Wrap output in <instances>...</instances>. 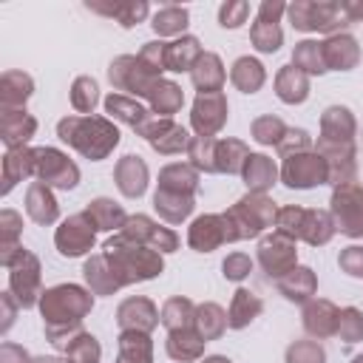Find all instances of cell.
<instances>
[{
	"instance_id": "cell-52",
	"label": "cell",
	"mask_w": 363,
	"mask_h": 363,
	"mask_svg": "<svg viewBox=\"0 0 363 363\" xmlns=\"http://www.w3.org/2000/svg\"><path fill=\"white\" fill-rule=\"evenodd\" d=\"M34 363H60V360H54V357H40V360H34Z\"/></svg>"
},
{
	"instance_id": "cell-7",
	"label": "cell",
	"mask_w": 363,
	"mask_h": 363,
	"mask_svg": "<svg viewBox=\"0 0 363 363\" xmlns=\"http://www.w3.org/2000/svg\"><path fill=\"white\" fill-rule=\"evenodd\" d=\"M289 14H292L295 28H303V31L332 28L335 26V14H337V6H329V3H295L289 9Z\"/></svg>"
},
{
	"instance_id": "cell-26",
	"label": "cell",
	"mask_w": 363,
	"mask_h": 363,
	"mask_svg": "<svg viewBox=\"0 0 363 363\" xmlns=\"http://www.w3.org/2000/svg\"><path fill=\"white\" fill-rule=\"evenodd\" d=\"M281 289H284V295H286L289 301H303L306 295H312V289H315V278H312L309 269L301 267V269H292L289 278L281 281Z\"/></svg>"
},
{
	"instance_id": "cell-36",
	"label": "cell",
	"mask_w": 363,
	"mask_h": 363,
	"mask_svg": "<svg viewBox=\"0 0 363 363\" xmlns=\"http://www.w3.org/2000/svg\"><path fill=\"white\" fill-rule=\"evenodd\" d=\"M96 82L94 79H88V77H79L77 82H74V91H71V102H74V108L77 111H91L94 105H96Z\"/></svg>"
},
{
	"instance_id": "cell-10",
	"label": "cell",
	"mask_w": 363,
	"mask_h": 363,
	"mask_svg": "<svg viewBox=\"0 0 363 363\" xmlns=\"http://www.w3.org/2000/svg\"><path fill=\"white\" fill-rule=\"evenodd\" d=\"M224 113H227V108H224V99L218 94H201L196 99V108H193V125L207 136V133L221 128Z\"/></svg>"
},
{
	"instance_id": "cell-5",
	"label": "cell",
	"mask_w": 363,
	"mask_h": 363,
	"mask_svg": "<svg viewBox=\"0 0 363 363\" xmlns=\"http://www.w3.org/2000/svg\"><path fill=\"white\" fill-rule=\"evenodd\" d=\"M94 244V218L85 216H71L60 230H57V247L62 255H79Z\"/></svg>"
},
{
	"instance_id": "cell-35",
	"label": "cell",
	"mask_w": 363,
	"mask_h": 363,
	"mask_svg": "<svg viewBox=\"0 0 363 363\" xmlns=\"http://www.w3.org/2000/svg\"><path fill=\"white\" fill-rule=\"evenodd\" d=\"M150 99H153L156 111H162V113H173V111L179 108V102H182V94H179V88H176L173 82H159V85H153Z\"/></svg>"
},
{
	"instance_id": "cell-44",
	"label": "cell",
	"mask_w": 363,
	"mask_h": 363,
	"mask_svg": "<svg viewBox=\"0 0 363 363\" xmlns=\"http://www.w3.org/2000/svg\"><path fill=\"white\" fill-rule=\"evenodd\" d=\"M284 130V125L278 122V119H272V116H267V119H258L255 125H252V133H255V139L258 142H264V145H269V142H278V133Z\"/></svg>"
},
{
	"instance_id": "cell-2",
	"label": "cell",
	"mask_w": 363,
	"mask_h": 363,
	"mask_svg": "<svg viewBox=\"0 0 363 363\" xmlns=\"http://www.w3.org/2000/svg\"><path fill=\"white\" fill-rule=\"evenodd\" d=\"M40 309L45 326H68V323H79V318L91 309V298L79 286H54L43 292Z\"/></svg>"
},
{
	"instance_id": "cell-15",
	"label": "cell",
	"mask_w": 363,
	"mask_h": 363,
	"mask_svg": "<svg viewBox=\"0 0 363 363\" xmlns=\"http://www.w3.org/2000/svg\"><path fill=\"white\" fill-rule=\"evenodd\" d=\"M116 179H119V187H122L125 196H139L145 190L147 170H145L139 156H125L122 164L116 167Z\"/></svg>"
},
{
	"instance_id": "cell-53",
	"label": "cell",
	"mask_w": 363,
	"mask_h": 363,
	"mask_svg": "<svg viewBox=\"0 0 363 363\" xmlns=\"http://www.w3.org/2000/svg\"><path fill=\"white\" fill-rule=\"evenodd\" d=\"M354 363H363V354H360V357H357V360H354Z\"/></svg>"
},
{
	"instance_id": "cell-45",
	"label": "cell",
	"mask_w": 363,
	"mask_h": 363,
	"mask_svg": "<svg viewBox=\"0 0 363 363\" xmlns=\"http://www.w3.org/2000/svg\"><path fill=\"white\" fill-rule=\"evenodd\" d=\"M247 11H250L247 3H227V6H221V14H218V17H221V26H224V28H227V26H230V28L241 26L244 17H247Z\"/></svg>"
},
{
	"instance_id": "cell-11",
	"label": "cell",
	"mask_w": 363,
	"mask_h": 363,
	"mask_svg": "<svg viewBox=\"0 0 363 363\" xmlns=\"http://www.w3.org/2000/svg\"><path fill=\"white\" fill-rule=\"evenodd\" d=\"M31 77H26L23 71H6L0 79V99H3V111H20L26 105V99L31 96Z\"/></svg>"
},
{
	"instance_id": "cell-51",
	"label": "cell",
	"mask_w": 363,
	"mask_h": 363,
	"mask_svg": "<svg viewBox=\"0 0 363 363\" xmlns=\"http://www.w3.org/2000/svg\"><path fill=\"white\" fill-rule=\"evenodd\" d=\"M204 363H230V360H224V357H210V360H204Z\"/></svg>"
},
{
	"instance_id": "cell-34",
	"label": "cell",
	"mask_w": 363,
	"mask_h": 363,
	"mask_svg": "<svg viewBox=\"0 0 363 363\" xmlns=\"http://www.w3.org/2000/svg\"><path fill=\"white\" fill-rule=\"evenodd\" d=\"M88 216H91L94 224L102 227V230H113V227H119V221H122V210L113 207V204L105 201V199H96V201L88 207Z\"/></svg>"
},
{
	"instance_id": "cell-43",
	"label": "cell",
	"mask_w": 363,
	"mask_h": 363,
	"mask_svg": "<svg viewBox=\"0 0 363 363\" xmlns=\"http://www.w3.org/2000/svg\"><path fill=\"white\" fill-rule=\"evenodd\" d=\"M289 363H323V352L315 343H298L289 349Z\"/></svg>"
},
{
	"instance_id": "cell-23",
	"label": "cell",
	"mask_w": 363,
	"mask_h": 363,
	"mask_svg": "<svg viewBox=\"0 0 363 363\" xmlns=\"http://www.w3.org/2000/svg\"><path fill=\"white\" fill-rule=\"evenodd\" d=\"M119 323L122 326H142L150 329L156 323V312L147 301H125L119 309Z\"/></svg>"
},
{
	"instance_id": "cell-1",
	"label": "cell",
	"mask_w": 363,
	"mask_h": 363,
	"mask_svg": "<svg viewBox=\"0 0 363 363\" xmlns=\"http://www.w3.org/2000/svg\"><path fill=\"white\" fill-rule=\"evenodd\" d=\"M60 139L68 142V145H74V147L82 150L85 156L99 159V156H105V153L116 145L119 133H116V128H111L105 119L71 116V119H62V122H60Z\"/></svg>"
},
{
	"instance_id": "cell-31",
	"label": "cell",
	"mask_w": 363,
	"mask_h": 363,
	"mask_svg": "<svg viewBox=\"0 0 363 363\" xmlns=\"http://www.w3.org/2000/svg\"><path fill=\"white\" fill-rule=\"evenodd\" d=\"M244 176H247V184H252V187H267V184H272V179H275V167H272V162H269L267 156H250Z\"/></svg>"
},
{
	"instance_id": "cell-39",
	"label": "cell",
	"mask_w": 363,
	"mask_h": 363,
	"mask_svg": "<svg viewBox=\"0 0 363 363\" xmlns=\"http://www.w3.org/2000/svg\"><path fill=\"white\" fill-rule=\"evenodd\" d=\"M94 11H105V14H116L122 26H133L136 20H142L147 14L145 3H130V6H88Z\"/></svg>"
},
{
	"instance_id": "cell-33",
	"label": "cell",
	"mask_w": 363,
	"mask_h": 363,
	"mask_svg": "<svg viewBox=\"0 0 363 363\" xmlns=\"http://www.w3.org/2000/svg\"><path fill=\"white\" fill-rule=\"evenodd\" d=\"M119 363H150V346L142 335H125L122 337V354Z\"/></svg>"
},
{
	"instance_id": "cell-28",
	"label": "cell",
	"mask_w": 363,
	"mask_h": 363,
	"mask_svg": "<svg viewBox=\"0 0 363 363\" xmlns=\"http://www.w3.org/2000/svg\"><path fill=\"white\" fill-rule=\"evenodd\" d=\"M184 26H187V11L179 6H164L153 17V28L159 34H179Z\"/></svg>"
},
{
	"instance_id": "cell-30",
	"label": "cell",
	"mask_w": 363,
	"mask_h": 363,
	"mask_svg": "<svg viewBox=\"0 0 363 363\" xmlns=\"http://www.w3.org/2000/svg\"><path fill=\"white\" fill-rule=\"evenodd\" d=\"M156 210L162 216H167L170 221H179L190 213V199H182V193L162 190V193H156Z\"/></svg>"
},
{
	"instance_id": "cell-21",
	"label": "cell",
	"mask_w": 363,
	"mask_h": 363,
	"mask_svg": "<svg viewBox=\"0 0 363 363\" xmlns=\"http://www.w3.org/2000/svg\"><path fill=\"white\" fill-rule=\"evenodd\" d=\"M275 85H278V96L284 102H301V99H306V77L298 68H292V65H286L278 74V82Z\"/></svg>"
},
{
	"instance_id": "cell-42",
	"label": "cell",
	"mask_w": 363,
	"mask_h": 363,
	"mask_svg": "<svg viewBox=\"0 0 363 363\" xmlns=\"http://www.w3.org/2000/svg\"><path fill=\"white\" fill-rule=\"evenodd\" d=\"M337 332L346 337V343H354L363 335V318L354 309H346L343 315H337Z\"/></svg>"
},
{
	"instance_id": "cell-17",
	"label": "cell",
	"mask_w": 363,
	"mask_h": 363,
	"mask_svg": "<svg viewBox=\"0 0 363 363\" xmlns=\"http://www.w3.org/2000/svg\"><path fill=\"white\" fill-rule=\"evenodd\" d=\"M292 247L284 238H267L261 244V264L267 267L269 275H281L286 267H292Z\"/></svg>"
},
{
	"instance_id": "cell-18",
	"label": "cell",
	"mask_w": 363,
	"mask_h": 363,
	"mask_svg": "<svg viewBox=\"0 0 363 363\" xmlns=\"http://www.w3.org/2000/svg\"><path fill=\"white\" fill-rule=\"evenodd\" d=\"M323 60L335 68H352L357 62V45L352 37H332L323 43Z\"/></svg>"
},
{
	"instance_id": "cell-38",
	"label": "cell",
	"mask_w": 363,
	"mask_h": 363,
	"mask_svg": "<svg viewBox=\"0 0 363 363\" xmlns=\"http://www.w3.org/2000/svg\"><path fill=\"white\" fill-rule=\"evenodd\" d=\"M96 357H99V346H96V340L88 337V335H79V337L68 346V360H71V363H96Z\"/></svg>"
},
{
	"instance_id": "cell-14",
	"label": "cell",
	"mask_w": 363,
	"mask_h": 363,
	"mask_svg": "<svg viewBox=\"0 0 363 363\" xmlns=\"http://www.w3.org/2000/svg\"><path fill=\"white\" fill-rule=\"evenodd\" d=\"M233 216H241V227L244 233L241 235H255L261 230V224H267L272 218V204L267 199H244Z\"/></svg>"
},
{
	"instance_id": "cell-19",
	"label": "cell",
	"mask_w": 363,
	"mask_h": 363,
	"mask_svg": "<svg viewBox=\"0 0 363 363\" xmlns=\"http://www.w3.org/2000/svg\"><path fill=\"white\" fill-rule=\"evenodd\" d=\"M193 82L204 91V94H213L221 82H224V71H221V62L216 54H204L196 68H193Z\"/></svg>"
},
{
	"instance_id": "cell-37",
	"label": "cell",
	"mask_w": 363,
	"mask_h": 363,
	"mask_svg": "<svg viewBox=\"0 0 363 363\" xmlns=\"http://www.w3.org/2000/svg\"><path fill=\"white\" fill-rule=\"evenodd\" d=\"M167 352H170L173 357L187 360V357H196V354L201 352V340H199L196 335H187V332H173V337H170V343H167Z\"/></svg>"
},
{
	"instance_id": "cell-9",
	"label": "cell",
	"mask_w": 363,
	"mask_h": 363,
	"mask_svg": "<svg viewBox=\"0 0 363 363\" xmlns=\"http://www.w3.org/2000/svg\"><path fill=\"white\" fill-rule=\"evenodd\" d=\"M326 176V164L318 156H295L284 167V182L289 187H312Z\"/></svg>"
},
{
	"instance_id": "cell-20",
	"label": "cell",
	"mask_w": 363,
	"mask_h": 363,
	"mask_svg": "<svg viewBox=\"0 0 363 363\" xmlns=\"http://www.w3.org/2000/svg\"><path fill=\"white\" fill-rule=\"evenodd\" d=\"M199 60H201V51H199V40L196 37H182L173 45H167V65L173 71L190 68V62H199Z\"/></svg>"
},
{
	"instance_id": "cell-4",
	"label": "cell",
	"mask_w": 363,
	"mask_h": 363,
	"mask_svg": "<svg viewBox=\"0 0 363 363\" xmlns=\"http://www.w3.org/2000/svg\"><path fill=\"white\" fill-rule=\"evenodd\" d=\"M34 176H40L45 184L57 187H74L79 179V170L74 162H68L60 150L54 147H40L34 150Z\"/></svg>"
},
{
	"instance_id": "cell-24",
	"label": "cell",
	"mask_w": 363,
	"mask_h": 363,
	"mask_svg": "<svg viewBox=\"0 0 363 363\" xmlns=\"http://www.w3.org/2000/svg\"><path fill=\"white\" fill-rule=\"evenodd\" d=\"M233 82H235L241 91L252 94V91H255V88L264 82L261 62H258V60H250V57H241V60L233 65Z\"/></svg>"
},
{
	"instance_id": "cell-25",
	"label": "cell",
	"mask_w": 363,
	"mask_h": 363,
	"mask_svg": "<svg viewBox=\"0 0 363 363\" xmlns=\"http://www.w3.org/2000/svg\"><path fill=\"white\" fill-rule=\"evenodd\" d=\"M258 309H261V301L252 292L238 289L235 292V301H233V309H230V326H235V329L244 326L247 320H252L258 315Z\"/></svg>"
},
{
	"instance_id": "cell-32",
	"label": "cell",
	"mask_w": 363,
	"mask_h": 363,
	"mask_svg": "<svg viewBox=\"0 0 363 363\" xmlns=\"http://www.w3.org/2000/svg\"><path fill=\"white\" fill-rule=\"evenodd\" d=\"M105 108H108V113H113V116H119V119H125L130 125H139V128L145 125V111L136 102L125 99V96H108Z\"/></svg>"
},
{
	"instance_id": "cell-3",
	"label": "cell",
	"mask_w": 363,
	"mask_h": 363,
	"mask_svg": "<svg viewBox=\"0 0 363 363\" xmlns=\"http://www.w3.org/2000/svg\"><path fill=\"white\" fill-rule=\"evenodd\" d=\"M11 275H9V292L17 298L20 306H34L40 292V264L28 250H20L14 255V261L9 264Z\"/></svg>"
},
{
	"instance_id": "cell-12",
	"label": "cell",
	"mask_w": 363,
	"mask_h": 363,
	"mask_svg": "<svg viewBox=\"0 0 363 363\" xmlns=\"http://www.w3.org/2000/svg\"><path fill=\"white\" fill-rule=\"evenodd\" d=\"M26 213L37 221V224H51L57 218V201L48 190L45 182H34L26 193Z\"/></svg>"
},
{
	"instance_id": "cell-47",
	"label": "cell",
	"mask_w": 363,
	"mask_h": 363,
	"mask_svg": "<svg viewBox=\"0 0 363 363\" xmlns=\"http://www.w3.org/2000/svg\"><path fill=\"white\" fill-rule=\"evenodd\" d=\"M340 264H343L346 272L363 275V247H349V250L340 255Z\"/></svg>"
},
{
	"instance_id": "cell-29",
	"label": "cell",
	"mask_w": 363,
	"mask_h": 363,
	"mask_svg": "<svg viewBox=\"0 0 363 363\" xmlns=\"http://www.w3.org/2000/svg\"><path fill=\"white\" fill-rule=\"evenodd\" d=\"M252 43H255L258 51H275L281 45V28H278V23L258 17L255 26H252Z\"/></svg>"
},
{
	"instance_id": "cell-8",
	"label": "cell",
	"mask_w": 363,
	"mask_h": 363,
	"mask_svg": "<svg viewBox=\"0 0 363 363\" xmlns=\"http://www.w3.org/2000/svg\"><path fill=\"white\" fill-rule=\"evenodd\" d=\"M34 130H37V122L23 108L20 111H3V116H0V136L9 145V150L23 147L31 139Z\"/></svg>"
},
{
	"instance_id": "cell-22",
	"label": "cell",
	"mask_w": 363,
	"mask_h": 363,
	"mask_svg": "<svg viewBox=\"0 0 363 363\" xmlns=\"http://www.w3.org/2000/svg\"><path fill=\"white\" fill-rule=\"evenodd\" d=\"M306 329L315 332V335H329L337 329V312L332 303L326 301H318L306 309Z\"/></svg>"
},
{
	"instance_id": "cell-13",
	"label": "cell",
	"mask_w": 363,
	"mask_h": 363,
	"mask_svg": "<svg viewBox=\"0 0 363 363\" xmlns=\"http://www.w3.org/2000/svg\"><path fill=\"white\" fill-rule=\"evenodd\" d=\"M26 176H34V150H26V147L9 150L3 159V193H9Z\"/></svg>"
},
{
	"instance_id": "cell-46",
	"label": "cell",
	"mask_w": 363,
	"mask_h": 363,
	"mask_svg": "<svg viewBox=\"0 0 363 363\" xmlns=\"http://www.w3.org/2000/svg\"><path fill=\"white\" fill-rule=\"evenodd\" d=\"M250 258H244V255H230L227 261H224V275L227 278H233V281H238V278H244L247 272H250Z\"/></svg>"
},
{
	"instance_id": "cell-40",
	"label": "cell",
	"mask_w": 363,
	"mask_h": 363,
	"mask_svg": "<svg viewBox=\"0 0 363 363\" xmlns=\"http://www.w3.org/2000/svg\"><path fill=\"white\" fill-rule=\"evenodd\" d=\"M199 329H201V335H204V337H216V335L224 329L221 309H218V306H213V303L201 306V309H199Z\"/></svg>"
},
{
	"instance_id": "cell-27",
	"label": "cell",
	"mask_w": 363,
	"mask_h": 363,
	"mask_svg": "<svg viewBox=\"0 0 363 363\" xmlns=\"http://www.w3.org/2000/svg\"><path fill=\"white\" fill-rule=\"evenodd\" d=\"M295 68H303V71H312V74H320V71H326L323 65H326V60H323V48L318 45V43H312V40H306V43H301L298 48H295Z\"/></svg>"
},
{
	"instance_id": "cell-50",
	"label": "cell",
	"mask_w": 363,
	"mask_h": 363,
	"mask_svg": "<svg viewBox=\"0 0 363 363\" xmlns=\"http://www.w3.org/2000/svg\"><path fill=\"white\" fill-rule=\"evenodd\" d=\"M349 17H363V6H346Z\"/></svg>"
},
{
	"instance_id": "cell-16",
	"label": "cell",
	"mask_w": 363,
	"mask_h": 363,
	"mask_svg": "<svg viewBox=\"0 0 363 363\" xmlns=\"http://www.w3.org/2000/svg\"><path fill=\"white\" fill-rule=\"evenodd\" d=\"M218 224H221V218H216V216L199 218V221L193 224V230H190V244H193L196 250L207 252V250H213V247H216V244H218L221 238H230L227 227L221 230Z\"/></svg>"
},
{
	"instance_id": "cell-6",
	"label": "cell",
	"mask_w": 363,
	"mask_h": 363,
	"mask_svg": "<svg viewBox=\"0 0 363 363\" xmlns=\"http://www.w3.org/2000/svg\"><path fill=\"white\" fill-rule=\"evenodd\" d=\"M335 204V216L343 233L349 235H360L363 233V193L357 187H340L332 199Z\"/></svg>"
},
{
	"instance_id": "cell-49",
	"label": "cell",
	"mask_w": 363,
	"mask_h": 363,
	"mask_svg": "<svg viewBox=\"0 0 363 363\" xmlns=\"http://www.w3.org/2000/svg\"><path fill=\"white\" fill-rule=\"evenodd\" d=\"M3 309H6V320H3V332L11 326L14 320V301H11V292H3Z\"/></svg>"
},
{
	"instance_id": "cell-41",
	"label": "cell",
	"mask_w": 363,
	"mask_h": 363,
	"mask_svg": "<svg viewBox=\"0 0 363 363\" xmlns=\"http://www.w3.org/2000/svg\"><path fill=\"white\" fill-rule=\"evenodd\" d=\"M187 318H190V303L182 301V298H173V301L164 306V312H162V320H164L173 332H179V326H184Z\"/></svg>"
},
{
	"instance_id": "cell-48",
	"label": "cell",
	"mask_w": 363,
	"mask_h": 363,
	"mask_svg": "<svg viewBox=\"0 0 363 363\" xmlns=\"http://www.w3.org/2000/svg\"><path fill=\"white\" fill-rule=\"evenodd\" d=\"M28 360V354L23 352V346H17V343H3V349H0V363H26Z\"/></svg>"
}]
</instances>
